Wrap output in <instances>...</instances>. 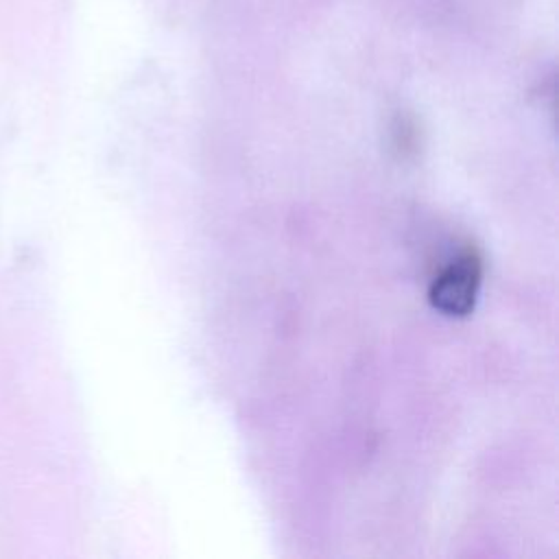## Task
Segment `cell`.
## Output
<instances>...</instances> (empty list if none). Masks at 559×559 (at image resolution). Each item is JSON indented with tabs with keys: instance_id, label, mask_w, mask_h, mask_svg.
<instances>
[{
	"instance_id": "6da1fadb",
	"label": "cell",
	"mask_w": 559,
	"mask_h": 559,
	"mask_svg": "<svg viewBox=\"0 0 559 559\" xmlns=\"http://www.w3.org/2000/svg\"><path fill=\"white\" fill-rule=\"evenodd\" d=\"M480 273V258L474 251L461 253L430 284V304L443 314L465 317L474 308Z\"/></svg>"
}]
</instances>
